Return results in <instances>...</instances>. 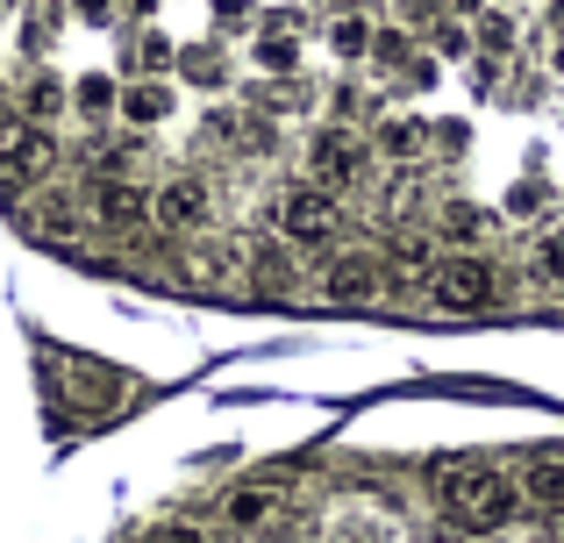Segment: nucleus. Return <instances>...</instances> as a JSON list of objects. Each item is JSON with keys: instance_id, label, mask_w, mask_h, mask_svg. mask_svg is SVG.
<instances>
[{"instance_id": "obj_1", "label": "nucleus", "mask_w": 564, "mask_h": 543, "mask_svg": "<svg viewBox=\"0 0 564 543\" xmlns=\"http://www.w3.org/2000/svg\"><path fill=\"white\" fill-rule=\"evenodd\" d=\"M429 493H436V508L465 536L508 530V515L522 508V479L486 473V465H471V458H436V465H429Z\"/></svg>"}, {"instance_id": "obj_2", "label": "nucleus", "mask_w": 564, "mask_h": 543, "mask_svg": "<svg viewBox=\"0 0 564 543\" xmlns=\"http://www.w3.org/2000/svg\"><path fill=\"white\" fill-rule=\"evenodd\" d=\"M494 301H500L494 258H479V251L436 258V272H429V307H443V315H479V307H494Z\"/></svg>"}, {"instance_id": "obj_3", "label": "nucleus", "mask_w": 564, "mask_h": 543, "mask_svg": "<svg viewBox=\"0 0 564 543\" xmlns=\"http://www.w3.org/2000/svg\"><path fill=\"white\" fill-rule=\"evenodd\" d=\"M336 222H344V215H336V186H322V180H301L272 200V229L286 243H329Z\"/></svg>"}, {"instance_id": "obj_4", "label": "nucleus", "mask_w": 564, "mask_h": 543, "mask_svg": "<svg viewBox=\"0 0 564 543\" xmlns=\"http://www.w3.org/2000/svg\"><path fill=\"white\" fill-rule=\"evenodd\" d=\"M51 165H57V143H51V129L43 122H8L0 129V186L8 194H22V186H43L51 180Z\"/></svg>"}, {"instance_id": "obj_5", "label": "nucleus", "mask_w": 564, "mask_h": 543, "mask_svg": "<svg viewBox=\"0 0 564 543\" xmlns=\"http://www.w3.org/2000/svg\"><path fill=\"white\" fill-rule=\"evenodd\" d=\"M307 165H315V180L322 186H365L372 180V143L365 137H350L344 122H329V129H315V143H307Z\"/></svg>"}, {"instance_id": "obj_6", "label": "nucleus", "mask_w": 564, "mask_h": 543, "mask_svg": "<svg viewBox=\"0 0 564 543\" xmlns=\"http://www.w3.org/2000/svg\"><path fill=\"white\" fill-rule=\"evenodd\" d=\"M207 215H215V186H207L200 172H180V180H165L151 194V222L172 229V237H200Z\"/></svg>"}, {"instance_id": "obj_7", "label": "nucleus", "mask_w": 564, "mask_h": 543, "mask_svg": "<svg viewBox=\"0 0 564 543\" xmlns=\"http://www.w3.org/2000/svg\"><path fill=\"white\" fill-rule=\"evenodd\" d=\"M86 222L129 237V229L151 222V194H143V186H129V180H115V172H100V180L86 186Z\"/></svg>"}, {"instance_id": "obj_8", "label": "nucleus", "mask_w": 564, "mask_h": 543, "mask_svg": "<svg viewBox=\"0 0 564 543\" xmlns=\"http://www.w3.org/2000/svg\"><path fill=\"white\" fill-rule=\"evenodd\" d=\"M180 272L193 279V286H243L250 251H243V243H229V237H186Z\"/></svg>"}, {"instance_id": "obj_9", "label": "nucleus", "mask_w": 564, "mask_h": 543, "mask_svg": "<svg viewBox=\"0 0 564 543\" xmlns=\"http://www.w3.org/2000/svg\"><path fill=\"white\" fill-rule=\"evenodd\" d=\"M329 301H344V307H372V301H386V265H379L372 251L336 258V265H329Z\"/></svg>"}, {"instance_id": "obj_10", "label": "nucleus", "mask_w": 564, "mask_h": 543, "mask_svg": "<svg viewBox=\"0 0 564 543\" xmlns=\"http://www.w3.org/2000/svg\"><path fill=\"white\" fill-rule=\"evenodd\" d=\"M486 229H494V215H486L479 200H443L436 208V237L451 243V251H479Z\"/></svg>"}, {"instance_id": "obj_11", "label": "nucleus", "mask_w": 564, "mask_h": 543, "mask_svg": "<svg viewBox=\"0 0 564 543\" xmlns=\"http://www.w3.org/2000/svg\"><path fill=\"white\" fill-rule=\"evenodd\" d=\"M329 543H400V522L379 515V508H365V501H350V508H336Z\"/></svg>"}, {"instance_id": "obj_12", "label": "nucleus", "mask_w": 564, "mask_h": 543, "mask_svg": "<svg viewBox=\"0 0 564 543\" xmlns=\"http://www.w3.org/2000/svg\"><path fill=\"white\" fill-rule=\"evenodd\" d=\"M172 108H180V100H172V86H165V79H137V86H122V122H129V129H158Z\"/></svg>"}, {"instance_id": "obj_13", "label": "nucleus", "mask_w": 564, "mask_h": 543, "mask_svg": "<svg viewBox=\"0 0 564 543\" xmlns=\"http://www.w3.org/2000/svg\"><path fill=\"white\" fill-rule=\"evenodd\" d=\"M272 515H279L272 487H229V493H221V522H229V530H264Z\"/></svg>"}, {"instance_id": "obj_14", "label": "nucleus", "mask_w": 564, "mask_h": 543, "mask_svg": "<svg viewBox=\"0 0 564 543\" xmlns=\"http://www.w3.org/2000/svg\"><path fill=\"white\" fill-rule=\"evenodd\" d=\"M250 57H258V72H272V79H301V36H293L286 22L264 29V36L250 43Z\"/></svg>"}, {"instance_id": "obj_15", "label": "nucleus", "mask_w": 564, "mask_h": 543, "mask_svg": "<svg viewBox=\"0 0 564 543\" xmlns=\"http://www.w3.org/2000/svg\"><path fill=\"white\" fill-rule=\"evenodd\" d=\"M322 43H329V51L344 57V65H365V57H372V43H379V29L365 22V14H329Z\"/></svg>"}, {"instance_id": "obj_16", "label": "nucleus", "mask_w": 564, "mask_h": 543, "mask_svg": "<svg viewBox=\"0 0 564 543\" xmlns=\"http://www.w3.org/2000/svg\"><path fill=\"white\" fill-rule=\"evenodd\" d=\"M522 501L529 508H564V458H551V450H543V458H529L522 465Z\"/></svg>"}, {"instance_id": "obj_17", "label": "nucleus", "mask_w": 564, "mask_h": 543, "mask_svg": "<svg viewBox=\"0 0 564 543\" xmlns=\"http://www.w3.org/2000/svg\"><path fill=\"white\" fill-rule=\"evenodd\" d=\"M301 251V243H293ZM286 243H264V251H250V272H258L264 293H301V258H293Z\"/></svg>"}, {"instance_id": "obj_18", "label": "nucleus", "mask_w": 564, "mask_h": 543, "mask_svg": "<svg viewBox=\"0 0 564 543\" xmlns=\"http://www.w3.org/2000/svg\"><path fill=\"white\" fill-rule=\"evenodd\" d=\"M122 72H143V79H165V72H180V43L165 36H137L122 51Z\"/></svg>"}, {"instance_id": "obj_19", "label": "nucleus", "mask_w": 564, "mask_h": 543, "mask_svg": "<svg viewBox=\"0 0 564 543\" xmlns=\"http://www.w3.org/2000/svg\"><path fill=\"white\" fill-rule=\"evenodd\" d=\"M72 94H79V115H122V86H115L108 72H94V79H79Z\"/></svg>"}, {"instance_id": "obj_20", "label": "nucleus", "mask_w": 564, "mask_h": 543, "mask_svg": "<svg viewBox=\"0 0 564 543\" xmlns=\"http://www.w3.org/2000/svg\"><path fill=\"white\" fill-rule=\"evenodd\" d=\"M372 151H379V158H400V165H408V158L422 151V122H379Z\"/></svg>"}, {"instance_id": "obj_21", "label": "nucleus", "mask_w": 564, "mask_h": 543, "mask_svg": "<svg viewBox=\"0 0 564 543\" xmlns=\"http://www.w3.org/2000/svg\"><path fill=\"white\" fill-rule=\"evenodd\" d=\"M29 229H36V237H72V229H79V208H72V200H36V222H29Z\"/></svg>"}, {"instance_id": "obj_22", "label": "nucleus", "mask_w": 564, "mask_h": 543, "mask_svg": "<svg viewBox=\"0 0 564 543\" xmlns=\"http://www.w3.org/2000/svg\"><path fill=\"white\" fill-rule=\"evenodd\" d=\"M372 65H386V72H408V65H414L408 22H400V29H379V43H372Z\"/></svg>"}, {"instance_id": "obj_23", "label": "nucleus", "mask_w": 564, "mask_h": 543, "mask_svg": "<svg viewBox=\"0 0 564 543\" xmlns=\"http://www.w3.org/2000/svg\"><path fill=\"white\" fill-rule=\"evenodd\" d=\"M479 51H486V57H508V51H514V14H508V8L479 14Z\"/></svg>"}, {"instance_id": "obj_24", "label": "nucleus", "mask_w": 564, "mask_h": 543, "mask_svg": "<svg viewBox=\"0 0 564 543\" xmlns=\"http://www.w3.org/2000/svg\"><path fill=\"white\" fill-rule=\"evenodd\" d=\"M57 108H65V86H57V79H36V86L22 94V115H29V122H43V129H51Z\"/></svg>"}, {"instance_id": "obj_25", "label": "nucleus", "mask_w": 564, "mask_h": 543, "mask_svg": "<svg viewBox=\"0 0 564 543\" xmlns=\"http://www.w3.org/2000/svg\"><path fill=\"white\" fill-rule=\"evenodd\" d=\"M529 265L551 279V286H564V229H543V237H536V258H529Z\"/></svg>"}, {"instance_id": "obj_26", "label": "nucleus", "mask_w": 564, "mask_h": 543, "mask_svg": "<svg viewBox=\"0 0 564 543\" xmlns=\"http://www.w3.org/2000/svg\"><path fill=\"white\" fill-rule=\"evenodd\" d=\"M180 79H193V86H221V57H215V51H180Z\"/></svg>"}, {"instance_id": "obj_27", "label": "nucleus", "mask_w": 564, "mask_h": 543, "mask_svg": "<svg viewBox=\"0 0 564 543\" xmlns=\"http://www.w3.org/2000/svg\"><path fill=\"white\" fill-rule=\"evenodd\" d=\"M258 108H264V115H301L307 100H301V86H264V94H258Z\"/></svg>"}, {"instance_id": "obj_28", "label": "nucleus", "mask_w": 564, "mask_h": 543, "mask_svg": "<svg viewBox=\"0 0 564 543\" xmlns=\"http://www.w3.org/2000/svg\"><path fill=\"white\" fill-rule=\"evenodd\" d=\"M429 43H436L443 57H465V51H471V36H465V29H457V22H443V29H436V36H429Z\"/></svg>"}, {"instance_id": "obj_29", "label": "nucleus", "mask_w": 564, "mask_h": 543, "mask_svg": "<svg viewBox=\"0 0 564 543\" xmlns=\"http://www.w3.org/2000/svg\"><path fill=\"white\" fill-rule=\"evenodd\" d=\"M72 14H79V22H115V8H122V0H65Z\"/></svg>"}, {"instance_id": "obj_30", "label": "nucleus", "mask_w": 564, "mask_h": 543, "mask_svg": "<svg viewBox=\"0 0 564 543\" xmlns=\"http://www.w3.org/2000/svg\"><path fill=\"white\" fill-rule=\"evenodd\" d=\"M393 8H400V22H414V29L436 22V0H393Z\"/></svg>"}, {"instance_id": "obj_31", "label": "nucleus", "mask_w": 564, "mask_h": 543, "mask_svg": "<svg viewBox=\"0 0 564 543\" xmlns=\"http://www.w3.org/2000/svg\"><path fill=\"white\" fill-rule=\"evenodd\" d=\"M158 543H207V536L193 530V522H165V530H158Z\"/></svg>"}, {"instance_id": "obj_32", "label": "nucleus", "mask_w": 564, "mask_h": 543, "mask_svg": "<svg viewBox=\"0 0 564 543\" xmlns=\"http://www.w3.org/2000/svg\"><path fill=\"white\" fill-rule=\"evenodd\" d=\"M551 72L564 79V29H557V43H551Z\"/></svg>"}, {"instance_id": "obj_33", "label": "nucleus", "mask_w": 564, "mask_h": 543, "mask_svg": "<svg viewBox=\"0 0 564 543\" xmlns=\"http://www.w3.org/2000/svg\"><path fill=\"white\" fill-rule=\"evenodd\" d=\"M451 8H457V14H486V0H451Z\"/></svg>"}, {"instance_id": "obj_34", "label": "nucleus", "mask_w": 564, "mask_h": 543, "mask_svg": "<svg viewBox=\"0 0 564 543\" xmlns=\"http://www.w3.org/2000/svg\"><path fill=\"white\" fill-rule=\"evenodd\" d=\"M122 8H129V14H151V8H158V0H122Z\"/></svg>"}, {"instance_id": "obj_35", "label": "nucleus", "mask_w": 564, "mask_h": 543, "mask_svg": "<svg viewBox=\"0 0 564 543\" xmlns=\"http://www.w3.org/2000/svg\"><path fill=\"white\" fill-rule=\"evenodd\" d=\"M551 543H564V508H557V515H551Z\"/></svg>"}, {"instance_id": "obj_36", "label": "nucleus", "mask_w": 564, "mask_h": 543, "mask_svg": "<svg viewBox=\"0 0 564 543\" xmlns=\"http://www.w3.org/2000/svg\"><path fill=\"white\" fill-rule=\"evenodd\" d=\"M500 8H529V0H500Z\"/></svg>"}, {"instance_id": "obj_37", "label": "nucleus", "mask_w": 564, "mask_h": 543, "mask_svg": "<svg viewBox=\"0 0 564 543\" xmlns=\"http://www.w3.org/2000/svg\"><path fill=\"white\" fill-rule=\"evenodd\" d=\"M522 543H529V536H522Z\"/></svg>"}]
</instances>
